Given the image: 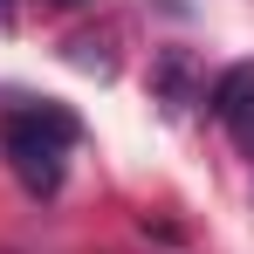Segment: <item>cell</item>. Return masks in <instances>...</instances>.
I'll list each match as a JSON object with an SVG mask.
<instances>
[{"label":"cell","instance_id":"obj_1","mask_svg":"<svg viewBox=\"0 0 254 254\" xmlns=\"http://www.w3.org/2000/svg\"><path fill=\"white\" fill-rule=\"evenodd\" d=\"M76 137H83V124L62 103H7L0 110V151H7V165L28 192L62 186V158L76 151Z\"/></svg>","mask_w":254,"mask_h":254},{"label":"cell","instance_id":"obj_2","mask_svg":"<svg viewBox=\"0 0 254 254\" xmlns=\"http://www.w3.org/2000/svg\"><path fill=\"white\" fill-rule=\"evenodd\" d=\"M151 83H158V96H165L172 110H186V103H192V55H186V48H165V55L151 62Z\"/></svg>","mask_w":254,"mask_h":254},{"label":"cell","instance_id":"obj_3","mask_svg":"<svg viewBox=\"0 0 254 254\" xmlns=\"http://www.w3.org/2000/svg\"><path fill=\"white\" fill-rule=\"evenodd\" d=\"M254 103V62H234V69H227V76H220V83H213V117H220V124H234V117H241V110H248Z\"/></svg>","mask_w":254,"mask_h":254},{"label":"cell","instance_id":"obj_4","mask_svg":"<svg viewBox=\"0 0 254 254\" xmlns=\"http://www.w3.org/2000/svg\"><path fill=\"white\" fill-rule=\"evenodd\" d=\"M227 130H234V137H241V144H248V151H254V103H248V110H241V117H234V124H227Z\"/></svg>","mask_w":254,"mask_h":254},{"label":"cell","instance_id":"obj_5","mask_svg":"<svg viewBox=\"0 0 254 254\" xmlns=\"http://www.w3.org/2000/svg\"><path fill=\"white\" fill-rule=\"evenodd\" d=\"M7 28H14V0H0V35H7Z\"/></svg>","mask_w":254,"mask_h":254}]
</instances>
